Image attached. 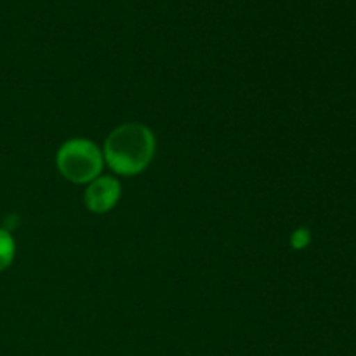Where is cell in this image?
Segmentation results:
<instances>
[{
    "instance_id": "cell-1",
    "label": "cell",
    "mask_w": 356,
    "mask_h": 356,
    "mask_svg": "<svg viewBox=\"0 0 356 356\" xmlns=\"http://www.w3.org/2000/svg\"><path fill=\"white\" fill-rule=\"evenodd\" d=\"M155 153V138L141 124H124L115 129L104 145V159L115 172L134 176L145 170Z\"/></svg>"
},
{
    "instance_id": "cell-2",
    "label": "cell",
    "mask_w": 356,
    "mask_h": 356,
    "mask_svg": "<svg viewBox=\"0 0 356 356\" xmlns=\"http://www.w3.org/2000/svg\"><path fill=\"white\" fill-rule=\"evenodd\" d=\"M58 169L72 183H89L103 169V156L94 143L72 139L59 148Z\"/></svg>"
},
{
    "instance_id": "cell-3",
    "label": "cell",
    "mask_w": 356,
    "mask_h": 356,
    "mask_svg": "<svg viewBox=\"0 0 356 356\" xmlns=\"http://www.w3.org/2000/svg\"><path fill=\"white\" fill-rule=\"evenodd\" d=\"M120 198V183L115 177H99L92 181L86 191V204L89 211L103 214L111 211Z\"/></svg>"
},
{
    "instance_id": "cell-4",
    "label": "cell",
    "mask_w": 356,
    "mask_h": 356,
    "mask_svg": "<svg viewBox=\"0 0 356 356\" xmlns=\"http://www.w3.org/2000/svg\"><path fill=\"white\" fill-rule=\"evenodd\" d=\"M16 254V243L7 229L0 228V273L10 266Z\"/></svg>"
}]
</instances>
